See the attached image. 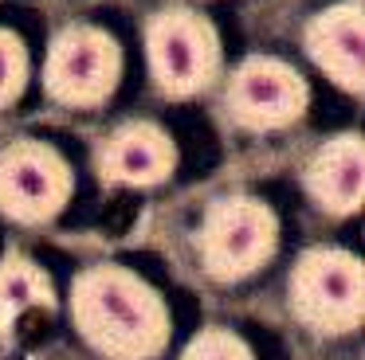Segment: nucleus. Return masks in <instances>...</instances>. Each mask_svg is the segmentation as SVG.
I'll return each mask as SVG.
<instances>
[{
	"mask_svg": "<svg viewBox=\"0 0 365 360\" xmlns=\"http://www.w3.org/2000/svg\"><path fill=\"white\" fill-rule=\"evenodd\" d=\"M71 317L79 337L106 360H153L169 344L161 294L126 266H91L71 282Z\"/></svg>",
	"mask_w": 365,
	"mask_h": 360,
	"instance_id": "obj_1",
	"label": "nucleus"
},
{
	"mask_svg": "<svg viewBox=\"0 0 365 360\" xmlns=\"http://www.w3.org/2000/svg\"><path fill=\"white\" fill-rule=\"evenodd\" d=\"M279 247V219L255 196H224L208 208L197 231L200 266L216 282L252 278L259 266L271 263Z\"/></svg>",
	"mask_w": 365,
	"mask_h": 360,
	"instance_id": "obj_2",
	"label": "nucleus"
},
{
	"mask_svg": "<svg viewBox=\"0 0 365 360\" xmlns=\"http://www.w3.org/2000/svg\"><path fill=\"white\" fill-rule=\"evenodd\" d=\"M291 309L307 329L322 337H346L361 325L365 274L349 250L318 247L291 270Z\"/></svg>",
	"mask_w": 365,
	"mask_h": 360,
	"instance_id": "obj_3",
	"label": "nucleus"
},
{
	"mask_svg": "<svg viewBox=\"0 0 365 360\" xmlns=\"http://www.w3.org/2000/svg\"><path fill=\"white\" fill-rule=\"evenodd\" d=\"M153 83L165 98H192L220 70V39L200 12L169 8L158 12L145 28Z\"/></svg>",
	"mask_w": 365,
	"mask_h": 360,
	"instance_id": "obj_4",
	"label": "nucleus"
},
{
	"mask_svg": "<svg viewBox=\"0 0 365 360\" xmlns=\"http://www.w3.org/2000/svg\"><path fill=\"white\" fill-rule=\"evenodd\" d=\"M122 75V51L110 31L71 23L51 39L43 63V90L59 106H103Z\"/></svg>",
	"mask_w": 365,
	"mask_h": 360,
	"instance_id": "obj_5",
	"label": "nucleus"
},
{
	"mask_svg": "<svg viewBox=\"0 0 365 360\" xmlns=\"http://www.w3.org/2000/svg\"><path fill=\"white\" fill-rule=\"evenodd\" d=\"M71 164L48 141H12L0 149V211L16 223H48L71 200Z\"/></svg>",
	"mask_w": 365,
	"mask_h": 360,
	"instance_id": "obj_6",
	"label": "nucleus"
},
{
	"mask_svg": "<svg viewBox=\"0 0 365 360\" xmlns=\"http://www.w3.org/2000/svg\"><path fill=\"white\" fill-rule=\"evenodd\" d=\"M307 83L283 59L252 55L236 67L228 83V114L244 129H283L307 114Z\"/></svg>",
	"mask_w": 365,
	"mask_h": 360,
	"instance_id": "obj_7",
	"label": "nucleus"
},
{
	"mask_svg": "<svg viewBox=\"0 0 365 360\" xmlns=\"http://www.w3.org/2000/svg\"><path fill=\"white\" fill-rule=\"evenodd\" d=\"M177 169V149L161 125L126 122L98 149V176L118 188H153Z\"/></svg>",
	"mask_w": 365,
	"mask_h": 360,
	"instance_id": "obj_8",
	"label": "nucleus"
},
{
	"mask_svg": "<svg viewBox=\"0 0 365 360\" xmlns=\"http://www.w3.org/2000/svg\"><path fill=\"white\" fill-rule=\"evenodd\" d=\"M307 51L341 90H361V8L354 0L330 4L307 23Z\"/></svg>",
	"mask_w": 365,
	"mask_h": 360,
	"instance_id": "obj_9",
	"label": "nucleus"
},
{
	"mask_svg": "<svg viewBox=\"0 0 365 360\" xmlns=\"http://www.w3.org/2000/svg\"><path fill=\"white\" fill-rule=\"evenodd\" d=\"M307 192L318 200V208L334 216H349L361 208L365 192V157H361V137L341 133L326 141L307 164Z\"/></svg>",
	"mask_w": 365,
	"mask_h": 360,
	"instance_id": "obj_10",
	"label": "nucleus"
},
{
	"mask_svg": "<svg viewBox=\"0 0 365 360\" xmlns=\"http://www.w3.org/2000/svg\"><path fill=\"white\" fill-rule=\"evenodd\" d=\"M56 305V290L51 278L24 255L0 258V337H9L24 313L32 309H51Z\"/></svg>",
	"mask_w": 365,
	"mask_h": 360,
	"instance_id": "obj_11",
	"label": "nucleus"
},
{
	"mask_svg": "<svg viewBox=\"0 0 365 360\" xmlns=\"http://www.w3.org/2000/svg\"><path fill=\"white\" fill-rule=\"evenodd\" d=\"M181 360H255V356H252L244 337H236L224 325H212V329L192 337L189 349L181 352Z\"/></svg>",
	"mask_w": 365,
	"mask_h": 360,
	"instance_id": "obj_12",
	"label": "nucleus"
},
{
	"mask_svg": "<svg viewBox=\"0 0 365 360\" xmlns=\"http://www.w3.org/2000/svg\"><path fill=\"white\" fill-rule=\"evenodd\" d=\"M24 78H28V51H24V39L16 31L0 28V106L20 98L24 90Z\"/></svg>",
	"mask_w": 365,
	"mask_h": 360,
	"instance_id": "obj_13",
	"label": "nucleus"
}]
</instances>
